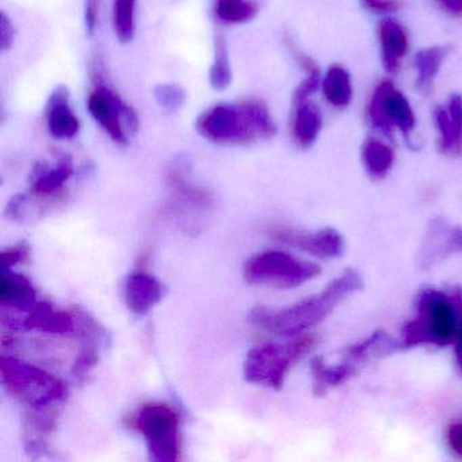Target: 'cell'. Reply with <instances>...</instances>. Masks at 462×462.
I'll return each instance as SVG.
<instances>
[{
    "label": "cell",
    "mask_w": 462,
    "mask_h": 462,
    "mask_svg": "<svg viewBox=\"0 0 462 462\" xmlns=\"http://www.w3.org/2000/svg\"><path fill=\"white\" fill-rule=\"evenodd\" d=\"M364 288L361 275L353 269L343 272L332 280L323 291L313 294L289 307L273 310L267 307L253 308L248 321L259 328L266 329L280 337H294L308 331L326 320L337 305L350 294Z\"/></svg>",
    "instance_id": "obj_1"
},
{
    "label": "cell",
    "mask_w": 462,
    "mask_h": 462,
    "mask_svg": "<svg viewBox=\"0 0 462 462\" xmlns=\"http://www.w3.org/2000/svg\"><path fill=\"white\" fill-rule=\"evenodd\" d=\"M197 131L216 144L248 145L274 136L277 126L262 102L247 101L210 107L197 120Z\"/></svg>",
    "instance_id": "obj_2"
},
{
    "label": "cell",
    "mask_w": 462,
    "mask_h": 462,
    "mask_svg": "<svg viewBox=\"0 0 462 462\" xmlns=\"http://www.w3.org/2000/svg\"><path fill=\"white\" fill-rule=\"evenodd\" d=\"M458 329L456 305L448 294L426 288L415 302V316L402 329V350L434 346L445 347L453 342Z\"/></svg>",
    "instance_id": "obj_3"
},
{
    "label": "cell",
    "mask_w": 462,
    "mask_h": 462,
    "mask_svg": "<svg viewBox=\"0 0 462 462\" xmlns=\"http://www.w3.org/2000/svg\"><path fill=\"white\" fill-rule=\"evenodd\" d=\"M318 343L313 335H304L289 343H263L248 351L243 375L245 380L256 385L280 391L289 372L301 361Z\"/></svg>",
    "instance_id": "obj_4"
},
{
    "label": "cell",
    "mask_w": 462,
    "mask_h": 462,
    "mask_svg": "<svg viewBox=\"0 0 462 462\" xmlns=\"http://www.w3.org/2000/svg\"><path fill=\"white\" fill-rule=\"evenodd\" d=\"M0 374L6 391L36 411L50 408L67 394L66 383L60 378L14 356H2Z\"/></svg>",
    "instance_id": "obj_5"
},
{
    "label": "cell",
    "mask_w": 462,
    "mask_h": 462,
    "mask_svg": "<svg viewBox=\"0 0 462 462\" xmlns=\"http://www.w3.org/2000/svg\"><path fill=\"white\" fill-rule=\"evenodd\" d=\"M318 263L301 261L283 251H264L251 258L245 266V280L250 285L294 289L320 274Z\"/></svg>",
    "instance_id": "obj_6"
},
{
    "label": "cell",
    "mask_w": 462,
    "mask_h": 462,
    "mask_svg": "<svg viewBox=\"0 0 462 462\" xmlns=\"http://www.w3.org/2000/svg\"><path fill=\"white\" fill-rule=\"evenodd\" d=\"M134 427L144 437L153 461L174 462L180 456V416L162 402L143 405L134 418Z\"/></svg>",
    "instance_id": "obj_7"
},
{
    "label": "cell",
    "mask_w": 462,
    "mask_h": 462,
    "mask_svg": "<svg viewBox=\"0 0 462 462\" xmlns=\"http://www.w3.org/2000/svg\"><path fill=\"white\" fill-rule=\"evenodd\" d=\"M367 120L373 128L385 134H392L397 129L404 136H410L416 125L410 102L391 80H383L373 91L367 105Z\"/></svg>",
    "instance_id": "obj_8"
},
{
    "label": "cell",
    "mask_w": 462,
    "mask_h": 462,
    "mask_svg": "<svg viewBox=\"0 0 462 462\" xmlns=\"http://www.w3.org/2000/svg\"><path fill=\"white\" fill-rule=\"evenodd\" d=\"M88 107L94 120L117 144L128 142L125 126L131 131H137L136 113L106 88H98L90 94Z\"/></svg>",
    "instance_id": "obj_9"
},
{
    "label": "cell",
    "mask_w": 462,
    "mask_h": 462,
    "mask_svg": "<svg viewBox=\"0 0 462 462\" xmlns=\"http://www.w3.org/2000/svg\"><path fill=\"white\" fill-rule=\"evenodd\" d=\"M167 180H169L170 188L175 196L172 213H177L182 224L185 221V216H188L185 226L196 228L197 226H199L202 216L212 209L213 202H215L212 194L194 185L183 167L174 166L170 169Z\"/></svg>",
    "instance_id": "obj_10"
},
{
    "label": "cell",
    "mask_w": 462,
    "mask_h": 462,
    "mask_svg": "<svg viewBox=\"0 0 462 462\" xmlns=\"http://www.w3.org/2000/svg\"><path fill=\"white\" fill-rule=\"evenodd\" d=\"M272 236L283 245L299 248L316 258H337L345 250L342 235L334 228H323L310 232L282 226V228L274 229L272 232Z\"/></svg>",
    "instance_id": "obj_11"
},
{
    "label": "cell",
    "mask_w": 462,
    "mask_h": 462,
    "mask_svg": "<svg viewBox=\"0 0 462 462\" xmlns=\"http://www.w3.org/2000/svg\"><path fill=\"white\" fill-rule=\"evenodd\" d=\"M462 253V228L451 226L435 218L427 229L426 236L419 251V264L423 269H431L435 264L448 258L453 254Z\"/></svg>",
    "instance_id": "obj_12"
},
{
    "label": "cell",
    "mask_w": 462,
    "mask_h": 462,
    "mask_svg": "<svg viewBox=\"0 0 462 462\" xmlns=\"http://www.w3.org/2000/svg\"><path fill=\"white\" fill-rule=\"evenodd\" d=\"M75 320L82 348L72 367V374L77 378H85L98 364L99 354L107 343V335L101 324L97 323L88 313L78 312Z\"/></svg>",
    "instance_id": "obj_13"
},
{
    "label": "cell",
    "mask_w": 462,
    "mask_h": 462,
    "mask_svg": "<svg viewBox=\"0 0 462 462\" xmlns=\"http://www.w3.org/2000/svg\"><path fill=\"white\" fill-rule=\"evenodd\" d=\"M435 125L440 134V151L446 155H462V98L451 96L446 106L437 107Z\"/></svg>",
    "instance_id": "obj_14"
},
{
    "label": "cell",
    "mask_w": 462,
    "mask_h": 462,
    "mask_svg": "<svg viewBox=\"0 0 462 462\" xmlns=\"http://www.w3.org/2000/svg\"><path fill=\"white\" fill-rule=\"evenodd\" d=\"M164 296V286L158 278L145 272L132 273L125 281V302L136 315H145Z\"/></svg>",
    "instance_id": "obj_15"
},
{
    "label": "cell",
    "mask_w": 462,
    "mask_h": 462,
    "mask_svg": "<svg viewBox=\"0 0 462 462\" xmlns=\"http://www.w3.org/2000/svg\"><path fill=\"white\" fill-rule=\"evenodd\" d=\"M18 329L69 335L77 329V320L66 310H56L51 302L40 301L29 310L23 320L18 321Z\"/></svg>",
    "instance_id": "obj_16"
},
{
    "label": "cell",
    "mask_w": 462,
    "mask_h": 462,
    "mask_svg": "<svg viewBox=\"0 0 462 462\" xmlns=\"http://www.w3.org/2000/svg\"><path fill=\"white\" fill-rule=\"evenodd\" d=\"M378 39H380L383 69L389 74H396L410 47L407 31L396 20L386 18L378 25Z\"/></svg>",
    "instance_id": "obj_17"
},
{
    "label": "cell",
    "mask_w": 462,
    "mask_h": 462,
    "mask_svg": "<svg viewBox=\"0 0 462 462\" xmlns=\"http://www.w3.org/2000/svg\"><path fill=\"white\" fill-rule=\"evenodd\" d=\"M33 283L12 269H2L0 278V301L4 307L29 312L37 304Z\"/></svg>",
    "instance_id": "obj_18"
},
{
    "label": "cell",
    "mask_w": 462,
    "mask_h": 462,
    "mask_svg": "<svg viewBox=\"0 0 462 462\" xmlns=\"http://www.w3.org/2000/svg\"><path fill=\"white\" fill-rule=\"evenodd\" d=\"M359 367L346 359H340L337 364H328L323 356H315L310 362V370L313 375V394L318 397L324 396L329 389L350 380L356 374Z\"/></svg>",
    "instance_id": "obj_19"
},
{
    "label": "cell",
    "mask_w": 462,
    "mask_h": 462,
    "mask_svg": "<svg viewBox=\"0 0 462 462\" xmlns=\"http://www.w3.org/2000/svg\"><path fill=\"white\" fill-rule=\"evenodd\" d=\"M48 129L56 139H72L79 132V120L72 112L67 91H56L47 106Z\"/></svg>",
    "instance_id": "obj_20"
},
{
    "label": "cell",
    "mask_w": 462,
    "mask_h": 462,
    "mask_svg": "<svg viewBox=\"0 0 462 462\" xmlns=\"http://www.w3.org/2000/svg\"><path fill=\"white\" fill-rule=\"evenodd\" d=\"M320 110L315 104L308 101L300 102L294 105L293 121H291V132H293L294 142L302 150H308L315 144L319 134L321 131Z\"/></svg>",
    "instance_id": "obj_21"
},
{
    "label": "cell",
    "mask_w": 462,
    "mask_h": 462,
    "mask_svg": "<svg viewBox=\"0 0 462 462\" xmlns=\"http://www.w3.org/2000/svg\"><path fill=\"white\" fill-rule=\"evenodd\" d=\"M448 52H450L448 47H430L421 50L415 56V69L418 71L416 90L420 91L421 94L431 93L435 78L443 61L448 58Z\"/></svg>",
    "instance_id": "obj_22"
},
{
    "label": "cell",
    "mask_w": 462,
    "mask_h": 462,
    "mask_svg": "<svg viewBox=\"0 0 462 462\" xmlns=\"http://www.w3.org/2000/svg\"><path fill=\"white\" fill-rule=\"evenodd\" d=\"M362 162L367 175L373 180H380L388 175L393 166L394 152L385 143L370 137L362 145Z\"/></svg>",
    "instance_id": "obj_23"
},
{
    "label": "cell",
    "mask_w": 462,
    "mask_h": 462,
    "mask_svg": "<svg viewBox=\"0 0 462 462\" xmlns=\"http://www.w3.org/2000/svg\"><path fill=\"white\" fill-rule=\"evenodd\" d=\"M321 88H323L324 98L335 107H346L353 98L350 75L340 66H332L327 71L321 82Z\"/></svg>",
    "instance_id": "obj_24"
},
{
    "label": "cell",
    "mask_w": 462,
    "mask_h": 462,
    "mask_svg": "<svg viewBox=\"0 0 462 462\" xmlns=\"http://www.w3.org/2000/svg\"><path fill=\"white\" fill-rule=\"evenodd\" d=\"M72 174H74V169L69 163L59 164L55 169L42 170L34 178L32 193L40 199H52L59 196Z\"/></svg>",
    "instance_id": "obj_25"
},
{
    "label": "cell",
    "mask_w": 462,
    "mask_h": 462,
    "mask_svg": "<svg viewBox=\"0 0 462 462\" xmlns=\"http://www.w3.org/2000/svg\"><path fill=\"white\" fill-rule=\"evenodd\" d=\"M137 0H115L113 5V26L118 42L128 44L134 34V13Z\"/></svg>",
    "instance_id": "obj_26"
},
{
    "label": "cell",
    "mask_w": 462,
    "mask_h": 462,
    "mask_svg": "<svg viewBox=\"0 0 462 462\" xmlns=\"http://www.w3.org/2000/svg\"><path fill=\"white\" fill-rule=\"evenodd\" d=\"M216 15L226 23H245L258 13V6L251 0H217Z\"/></svg>",
    "instance_id": "obj_27"
},
{
    "label": "cell",
    "mask_w": 462,
    "mask_h": 462,
    "mask_svg": "<svg viewBox=\"0 0 462 462\" xmlns=\"http://www.w3.org/2000/svg\"><path fill=\"white\" fill-rule=\"evenodd\" d=\"M210 85L215 90H224L231 85L232 71L229 66L228 51L223 36H218L215 42V63L210 69Z\"/></svg>",
    "instance_id": "obj_28"
},
{
    "label": "cell",
    "mask_w": 462,
    "mask_h": 462,
    "mask_svg": "<svg viewBox=\"0 0 462 462\" xmlns=\"http://www.w3.org/2000/svg\"><path fill=\"white\" fill-rule=\"evenodd\" d=\"M155 98L163 109L175 112L185 104V91L180 86L167 83L155 88Z\"/></svg>",
    "instance_id": "obj_29"
},
{
    "label": "cell",
    "mask_w": 462,
    "mask_h": 462,
    "mask_svg": "<svg viewBox=\"0 0 462 462\" xmlns=\"http://www.w3.org/2000/svg\"><path fill=\"white\" fill-rule=\"evenodd\" d=\"M320 86V72L307 74V78L300 83L299 88L294 91L293 104L308 101Z\"/></svg>",
    "instance_id": "obj_30"
},
{
    "label": "cell",
    "mask_w": 462,
    "mask_h": 462,
    "mask_svg": "<svg viewBox=\"0 0 462 462\" xmlns=\"http://www.w3.org/2000/svg\"><path fill=\"white\" fill-rule=\"evenodd\" d=\"M31 254V248L26 243H20V245H13L2 253V267L4 269H12L15 264H20L21 262L28 259Z\"/></svg>",
    "instance_id": "obj_31"
},
{
    "label": "cell",
    "mask_w": 462,
    "mask_h": 462,
    "mask_svg": "<svg viewBox=\"0 0 462 462\" xmlns=\"http://www.w3.org/2000/svg\"><path fill=\"white\" fill-rule=\"evenodd\" d=\"M362 6L374 14H388L402 7V0H361Z\"/></svg>",
    "instance_id": "obj_32"
},
{
    "label": "cell",
    "mask_w": 462,
    "mask_h": 462,
    "mask_svg": "<svg viewBox=\"0 0 462 462\" xmlns=\"http://www.w3.org/2000/svg\"><path fill=\"white\" fill-rule=\"evenodd\" d=\"M448 448L462 458V423H453L446 430Z\"/></svg>",
    "instance_id": "obj_33"
},
{
    "label": "cell",
    "mask_w": 462,
    "mask_h": 462,
    "mask_svg": "<svg viewBox=\"0 0 462 462\" xmlns=\"http://www.w3.org/2000/svg\"><path fill=\"white\" fill-rule=\"evenodd\" d=\"M14 26L10 23L6 15L2 14V20H0V44H2V51H7L9 48H12V44L14 42Z\"/></svg>",
    "instance_id": "obj_34"
},
{
    "label": "cell",
    "mask_w": 462,
    "mask_h": 462,
    "mask_svg": "<svg viewBox=\"0 0 462 462\" xmlns=\"http://www.w3.org/2000/svg\"><path fill=\"white\" fill-rule=\"evenodd\" d=\"M99 0H86V29L93 36L98 21Z\"/></svg>",
    "instance_id": "obj_35"
},
{
    "label": "cell",
    "mask_w": 462,
    "mask_h": 462,
    "mask_svg": "<svg viewBox=\"0 0 462 462\" xmlns=\"http://www.w3.org/2000/svg\"><path fill=\"white\" fill-rule=\"evenodd\" d=\"M435 4L454 17H462V0H435Z\"/></svg>",
    "instance_id": "obj_36"
},
{
    "label": "cell",
    "mask_w": 462,
    "mask_h": 462,
    "mask_svg": "<svg viewBox=\"0 0 462 462\" xmlns=\"http://www.w3.org/2000/svg\"><path fill=\"white\" fill-rule=\"evenodd\" d=\"M456 359L457 366H458L459 372L462 374V319L459 321L456 335Z\"/></svg>",
    "instance_id": "obj_37"
}]
</instances>
